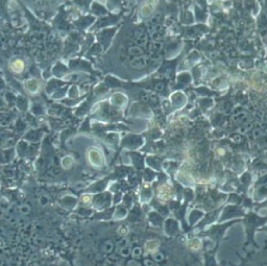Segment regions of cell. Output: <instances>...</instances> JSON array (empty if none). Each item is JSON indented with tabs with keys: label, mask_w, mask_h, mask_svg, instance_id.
Segmentation results:
<instances>
[{
	"label": "cell",
	"mask_w": 267,
	"mask_h": 266,
	"mask_svg": "<svg viewBox=\"0 0 267 266\" xmlns=\"http://www.w3.org/2000/svg\"><path fill=\"white\" fill-rule=\"evenodd\" d=\"M23 68H24V64H23V62L20 61V60L15 61L13 64H12V69H13L14 71L17 72V73H20V72L23 71Z\"/></svg>",
	"instance_id": "cell-1"
}]
</instances>
